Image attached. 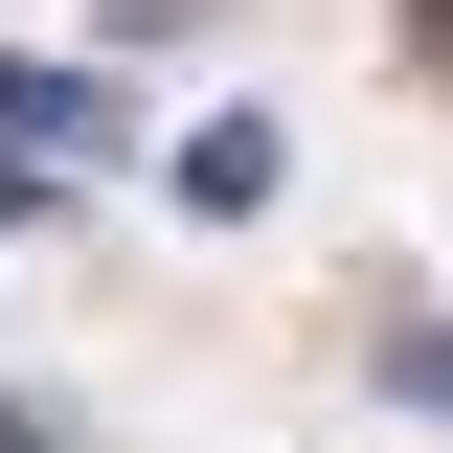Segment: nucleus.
Wrapping results in <instances>:
<instances>
[{"label": "nucleus", "instance_id": "1", "mask_svg": "<svg viewBox=\"0 0 453 453\" xmlns=\"http://www.w3.org/2000/svg\"><path fill=\"white\" fill-rule=\"evenodd\" d=\"M91 136H113V91H91V68H23V46H0V159H23V181H68Z\"/></svg>", "mask_w": 453, "mask_h": 453}, {"label": "nucleus", "instance_id": "2", "mask_svg": "<svg viewBox=\"0 0 453 453\" xmlns=\"http://www.w3.org/2000/svg\"><path fill=\"white\" fill-rule=\"evenodd\" d=\"M159 181H181V226H250V204H273L295 159H273V113H204V136H181Z\"/></svg>", "mask_w": 453, "mask_h": 453}, {"label": "nucleus", "instance_id": "3", "mask_svg": "<svg viewBox=\"0 0 453 453\" xmlns=\"http://www.w3.org/2000/svg\"><path fill=\"white\" fill-rule=\"evenodd\" d=\"M0 453H113V431H68V408H0Z\"/></svg>", "mask_w": 453, "mask_h": 453}, {"label": "nucleus", "instance_id": "4", "mask_svg": "<svg viewBox=\"0 0 453 453\" xmlns=\"http://www.w3.org/2000/svg\"><path fill=\"white\" fill-rule=\"evenodd\" d=\"M113 23H181V0H113Z\"/></svg>", "mask_w": 453, "mask_h": 453}]
</instances>
